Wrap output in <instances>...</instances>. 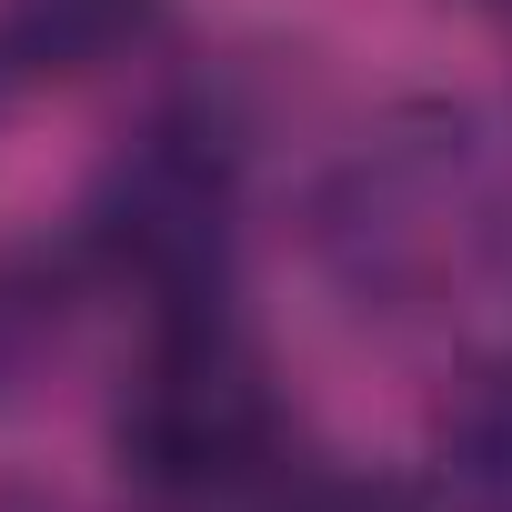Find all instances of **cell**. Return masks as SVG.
Segmentation results:
<instances>
[{"label":"cell","mask_w":512,"mask_h":512,"mask_svg":"<svg viewBox=\"0 0 512 512\" xmlns=\"http://www.w3.org/2000/svg\"><path fill=\"white\" fill-rule=\"evenodd\" d=\"M111 452L151 502H221L282 452V392L272 362L221 302L161 312L151 352L131 362L111 402Z\"/></svg>","instance_id":"6da1fadb"},{"label":"cell","mask_w":512,"mask_h":512,"mask_svg":"<svg viewBox=\"0 0 512 512\" xmlns=\"http://www.w3.org/2000/svg\"><path fill=\"white\" fill-rule=\"evenodd\" d=\"M91 262L161 312H201L231 292V241H241V191H231V151L191 121H151L141 141L111 151V171L91 181L81 211Z\"/></svg>","instance_id":"7a4b0ae2"},{"label":"cell","mask_w":512,"mask_h":512,"mask_svg":"<svg viewBox=\"0 0 512 512\" xmlns=\"http://www.w3.org/2000/svg\"><path fill=\"white\" fill-rule=\"evenodd\" d=\"M322 241H332V262L352 272V292H382V302H412L442 272H462L472 251L492 241V171H482L472 131L432 121V131L372 141L332 181Z\"/></svg>","instance_id":"3957f363"},{"label":"cell","mask_w":512,"mask_h":512,"mask_svg":"<svg viewBox=\"0 0 512 512\" xmlns=\"http://www.w3.org/2000/svg\"><path fill=\"white\" fill-rule=\"evenodd\" d=\"M171 0H0V71L21 81H101L141 61Z\"/></svg>","instance_id":"277c9868"},{"label":"cell","mask_w":512,"mask_h":512,"mask_svg":"<svg viewBox=\"0 0 512 512\" xmlns=\"http://www.w3.org/2000/svg\"><path fill=\"white\" fill-rule=\"evenodd\" d=\"M442 482L462 512H512V372H482L442 412Z\"/></svg>","instance_id":"5b68a950"},{"label":"cell","mask_w":512,"mask_h":512,"mask_svg":"<svg viewBox=\"0 0 512 512\" xmlns=\"http://www.w3.org/2000/svg\"><path fill=\"white\" fill-rule=\"evenodd\" d=\"M51 292L41 282H11V272H0V392H11L31 362H41V342H51V312H41Z\"/></svg>","instance_id":"8992f818"},{"label":"cell","mask_w":512,"mask_h":512,"mask_svg":"<svg viewBox=\"0 0 512 512\" xmlns=\"http://www.w3.org/2000/svg\"><path fill=\"white\" fill-rule=\"evenodd\" d=\"M282 512H422L402 482H382V472H322V482H302Z\"/></svg>","instance_id":"52a82bcc"},{"label":"cell","mask_w":512,"mask_h":512,"mask_svg":"<svg viewBox=\"0 0 512 512\" xmlns=\"http://www.w3.org/2000/svg\"><path fill=\"white\" fill-rule=\"evenodd\" d=\"M482 11H512V0H482Z\"/></svg>","instance_id":"ba28073f"}]
</instances>
